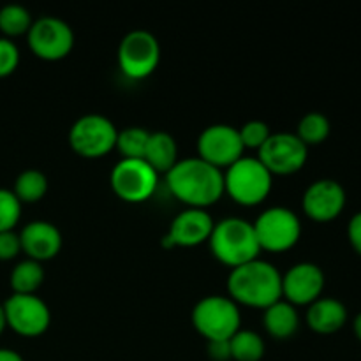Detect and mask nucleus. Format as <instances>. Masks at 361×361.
Segmentation results:
<instances>
[{
    "label": "nucleus",
    "mask_w": 361,
    "mask_h": 361,
    "mask_svg": "<svg viewBox=\"0 0 361 361\" xmlns=\"http://www.w3.org/2000/svg\"><path fill=\"white\" fill-rule=\"evenodd\" d=\"M173 196L189 208L207 210L224 196V173L200 157L180 159L166 175Z\"/></svg>",
    "instance_id": "1"
},
{
    "label": "nucleus",
    "mask_w": 361,
    "mask_h": 361,
    "mask_svg": "<svg viewBox=\"0 0 361 361\" xmlns=\"http://www.w3.org/2000/svg\"><path fill=\"white\" fill-rule=\"evenodd\" d=\"M228 296L238 307L268 309L282 300V274L271 263L257 257L233 268L228 277Z\"/></svg>",
    "instance_id": "2"
},
{
    "label": "nucleus",
    "mask_w": 361,
    "mask_h": 361,
    "mask_svg": "<svg viewBox=\"0 0 361 361\" xmlns=\"http://www.w3.org/2000/svg\"><path fill=\"white\" fill-rule=\"evenodd\" d=\"M208 243L215 259L231 270L257 259L261 254L252 222L240 217H228L215 222Z\"/></svg>",
    "instance_id": "3"
},
{
    "label": "nucleus",
    "mask_w": 361,
    "mask_h": 361,
    "mask_svg": "<svg viewBox=\"0 0 361 361\" xmlns=\"http://www.w3.org/2000/svg\"><path fill=\"white\" fill-rule=\"evenodd\" d=\"M224 194L242 207H257L271 192L274 175L257 157H245L224 169Z\"/></svg>",
    "instance_id": "4"
},
{
    "label": "nucleus",
    "mask_w": 361,
    "mask_h": 361,
    "mask_svg": "<svg viewBox=\"0 0 361 361\" xmlns=\"http://www.w3.org/2000/svg\"><path fill=\"white\" fill-rule=\"evenodd\" d=\"M192 326L207 342L229 341L242 330L240 307L229 296H204L192 309Z\"/></svg>",
    "instance_id": "5"
},
{
    "label": "nucleus",
    "mask_w": 361,
    "mask_h": 361,
    "mask_svg": "<svg viewBox=\"0 0 361 361\" xmlns=\"http://www.w3.org/2000/svg\"><path fill=\"white\" fill-rule=\"evenodd\" d=\"M252 226L261 252H288L302 238V221L295 212L286 207L267 208Z\"/></svg>",
    "instance_id": "6"
},
{
    "label": "nucleus",
    "mask_w": 361,
    "mask_h": 361,
    "mask_svg": "<svg viewBox=\"0 0 361 361\" xmlns=\"http://www.w3.org/2000/svg\"><path fill=\"white\" fill-rule=\"evenodd\" d=\"M116 60L123 76L129 80H145L154 74L161 62V44L152 32L136 28L120 41Z\"/></svg>",
    "instance_id": "7"
},
{
    "label": "nucleus",
    "mask_w": 361,
    "mask_h": 361,
    "mask_svg": "<svg viewBox=\"0 0 361 361\" xmlns=\"http://www.w3.org/2000/svg\"><path fill=\"white\" fill-rule=\"evenodd\" d=\"M118 129L104 115L88 113L78 118L69 130V145L83 159H101L115 150Z\"/></svg>",
    "instance_id": "8"
},
{
    "label": "nucleus",
    "mask_w": 361,
    "mask_h": 361,
    "mask_svg": "<svg viewBox=\"0 0 361 361\" xmlns=\"http://www.w3.org/2000/svg\"><path fill=\"white\" fill-rule=\"evenodd\" d=\"M109 185L126 203H145L157 190L159 175L143 159H120L111 169Z\"/></svg>",
    "instance_id": "9"
},
{
    "label": "nucleus",
    "mask_w": 361,
    "mask_h": 361,
    "mask_svg": "<svg viewBox=\"0 0 361 361\" xmlns=\"http://www.w3.org/2000/svg\"><path fill=\"white\" fill-rule=\"evenodd\" d=\"M28 48L37 59L59 62L74 48V32L67 21L56 16H42L32 23L27 34Z\"/></svg>",
    "instance_id": "10"
},
{
    "label": "nucleus",
    "mask_w": 361,
    "mask_h": 361,
    "mask_svg": "<svg viewBox=\"0 0 361 361\" xmlns=\"http://www.w3.org/2000/svg\"><path fill=\"white\" fill-rule=\"evenodd\" d=\"M4 305L7 326L21 337H41L51 324V310L37 295H11Z\"/></svg>",
    "instance_id": "11"
},
{
    "label": "nucleus",
    "mask_w": 361,
    "mask_h": 361,
    "mask_svg": "<svg viewBox=\"0 0 361 361\" xmlns=\"http://www.w3.org/2000/svg\"><path fill=\"white\" fill-rule=\"evenodd\" d=\"M257 159L274 176H289L307 164L309 147L293 133L271 134L257 152Z\"/></svg>",
    "instance_id": "12"
},
{
    "label": "nucleus",
    "mask_w": 361,
    "mask_h": 361,
    "mask_svg": "<svg viewBox=\"0 0 361 361\" xmlns=\"http://www.w3.org/2000/svg\"><path fill=\"white\" fill-rule=\"evenodd\" d=\"M242 140L236 127L228 123H214L203 129L197 137V157L214 168L228 169L243 157Z\"/></svg>",
    "instance_id": "13"
},
{
    "label": "nucleus",
    "mask_w": 361,
    "mask_h": 361,
    "mask_svg": "<svg viewBox=\"0 0 361 361\" xmlns=\"http://www.w3.org/2000/svg\"><path fill=\"white\" fill-rule=\"evenodd\" d=\"M345 190L337 180L321 178L310 183L302 197V208L314 222H331L344 212Z\"/></svg>",
    "instance_id": "14"
},
{
    "label": "nucleus",
    "mask_w": 361,
    "mask_h": 361,
    "mask_svg": "<svg viewBox=\"0 0 361 361\" xmlns=\"http://www.w3.org/2000/svg\"><path fill=\"white\" fill-rule=\"evenodd\" d=\"M324 271L314 263H296L282 275V300L295 307H309L324 291Z\"/></svg>",
    "instance_id": "15"
},
{
    "label": "nucleus",
    "mask_w": 361,
    "mask_h": 361,
    "mask_svg": "<svg viewBox=\"0 0 361 361\" xmlns=\"http://www.w3.org/2000/svg\"><path fill=\"white\" fill-rule=\"evenodd\" d=\"M214 226V219L207 210L187 208L173 219L168 235L162 238L164 240L162 245L168 249H175V247L189 249V247L203 245L204 242L210 240Z\"/></svg>",
    "instance_id": "16"
},
{
    "label": "nucleus",
    "mask_w": 361,
    "mask_h": 361,
    "mask_svg": "<svg viewBox=\"0 0 361 361\" xmlns=\"http://www.w3.org/2000/svg\"><path fill=\"white\" fill-rule=\"evenodd\" d=\"M18 235H20L21 252L27 254L28 259L39 263L53 259L62 249V233L48 221L28 222Z\"/></svg>",
    "instance_id": "17"
},
{
    "label": "nucleus",
    "mask_w": 361,
    "mask_h": 361,
    "mask_svg": "<svg viewBox=\"0 0 361 361\" xmlns=\"http://www.w3.org/2000/svg\"><path fill=\"white\" fill-rule=\"evenodd\" d=\"M345 323H348V309L341 300L321 296L307 309V324L314 334L334 335L341 331Z\"/></svg>",
    "instance_id": "18"
},
{
    "label": "nucleus",
    "mask_w": 361,
    "mask_h": 361,
    "mask_svg": "<svg viewBox=\"0 0 361 361\" xmlns=\"http://www.w3.org/2000/svg\"><path fill=\"white\" fill-rule=\"evenodd\" d=\"M263 326L275 341H288L300 328L298 310L286 300H279L263 310Z\"/></svg>",
    "instance_id": "19"
},
{
    "label": "nucleus",
    "mask_w": 361,
    "mask_h": 361,
    "mask_svg": "<svg viewBox=\"0 0 361 361\" xmlns=\"http://www.w3.org/2000/svg\"><path fill=\"white\" fill-rule=\"evenodd\" d=\"M143 161H147V164L152 166V169L159 176L168 175L175 168L176 162L180 161L178 145H176L175 137L169 133H164V130L150 133V140H148Z\"/></svg>",
    "instance_id": "20"
},
{
    "label": "nucleus",
    "mask_w": 361,
    "mask_h": 361,
    "mask_svg": "<svg viewBox=\"0 0 361 361\" xmlns=\"http://www.w3.org/2000/svg\"><path fill=\"white\" fill-rule=\"evenodd\" d=\"M44 268L42 263L34 259H23L11 270L9 284L14 295H35L44 282Z\"/></svg>",
    "instance_id": "21"
},
{
    "label": "nucleus",
    "mask_w": 361,
    "mask_h": 361,
    "mask_svg": "<svg viewBox=\"0 0 361 361\" xmlns=\"http://www.w3.org/2000/svg\"><path fill=\"white\" fill-rule=\"evenodd\" d=\"M14 196L20 200V203H37L48 192V178L39 169H25L14 180V185L11 189Z\"/></svg>",
    "instance_id": "22"
},
{
    "label": "nucleus",
    "mask_w": 361,
    "mask_h": 361,
    "mask_svg": "<svg viewBox=\"0 0 361 361\" xmlns=\"http://www.w3.org/2000/svg\"><path fill=\"white\" fill-rule=\"evenodd\" d=\"M231 360L235 361H261L267 351L263 337L252 330H238L229 338Z\"/></svg>",
    "instance_id": "23"
},
{
    "label": "nucleus",
    "mask_w": 361,
    "mask_h": 361,
    "mask_svg": "<svg viewBox=\"0 0 361 361\" xmlns=\"http://www.w3.org/2000/svg\"><path fill=\"white\" fill-rule=\"evenodd\" d=\"M32 23L34 20H32L30 11L21 4H6L0 9V32L4 34V37L13 39L27 35Z\"/></svg>",
    "instance_id": "24"
},
{
    "label": "nucleus",
    "mask_w": 361,
    "mask_h": 361,
    "mask_svg": "<svg viewBox=\"0 0 361 361\" xmlns=\"http://www.w3.org/2000/svg\"><path fill=\"white\" fill-rule=\"evenodd\" d=\"M330 120H328L326 115H323L319 111L307 113L305 116H302V120L298 123V129H296V136L307 147H316V145L324 143L328 140V136H330Z\"/></svg>",
    "instance_id": "25"
},
{
    "label": "nucleus",
    "mask_w": 361,
    "mask_h": 361,
    "mask_svg": "<svg viewBox=\"0 0 361 361\" xmlns=\"http://www.w3.org/2000/svg\"><path fill=\"white\" fill-rule=\"evenodd\" d=\"M148 140H150V133L147 129L127 127V129L118 130L115 150L122 154V159H143Z\"/></svg>",
    "instance_id": "26"
},
{
    "label": "nucleus",
    "mask_w": 361,
    "mask_h": 361,
    "mask_svg": "<svg viewBox=\"0 0 361 361\" xmlns=\"http://www.w3.org/2000/svg\"><path fill=\"white\" fill-rule=\"evenodd\" d=\"M21 207L11 189H0V233L14 231L21 219Z\"/></svg>",
    "instance_id": "27"
},
{
    "label": "nucleus",
    "mask_w": 361,
    "mask_h": 361,
    "mask_svg": "<svg viewBox=\"0 0 361 361\" xmlns=\"http://www.w3.org/2000/svg\"><path fill=\"white\" fill-rule=\"evenodd\" d=\"M240 140H242L243 148H250V150H257L263 147L268 141V137L271 136L270 127H268L267 122L263 120H250V122H245L238 129Z\"/></svg>",
    "instance_id": "28"
},
{
    "label": "nucleus",
    "mask_w": 361,
    "mask_h": 361,
    "mask_svg": "<svg viewBox=\"0 0 361 361\" xmlns=\"http://www.w3.org/2000/svg\"><path fill=\"white\" fill-rule=\"evenodd\" d=\"M20 66V49L13 39L0 37V78H7Z\"/></svg>",
    "instance_id": "29"
},
{
    "label": "nucleus",
    "mask_w": 361,
    "mask_h": 361,
    "mask_svg": "<svg viewBox=\"0 0 361 361\" xmlns=\"http://www.w3.org/2000/svg\"><path fill=\"white\" fill-rule=\"evenodd\" d=\"M21 252L20 235L16 231H2L0 233V261L16 259Z\"/></svg>",
    "instance_id": "30"
},
{
    "label": "nucleus",
    "mask_w": 361,
    "mask_h": 361,
    "mask_svg": "<svg viewBox=\"0 0 361 361\" xmlns=\"http://www.w3.org/2000/svg\"><path fill=\"white\" fill-rule=\"evenodd\" d=\"M348 238H349V243H351L353 250H355L358 256H361V212L353 215L351 221H349Z\"/></svg>",
    "instance_id": "31"
},
{
    "label": "nucleus",
    "mask_w": 361,
    "mask_h": 361,
    "mask_svg": "<svg viewBox=\"0 0 361 361\" xmlns=\"http://www.w3.org/2000/svg\"><path fill=\"white\" fill-rule=\"evenodd\" d=\"M208 356L214 361H229L231 360V349H229V341H215L208 342Z\"/></svg>",
    "instance_id": "32"
},
{
    "label": "nucleus",
    "mask_w": 361,
    "mask_h": 361,
    "mask_svg": "<svg viewBox=\"0 0 361 361\" xmlns=\"http://www.w3.org/2000/svg\"><path fill=\"white\" fill-rule=\"evenodd\" d=\"M0 361H25L23 356L14 349L0 348Z\"/></svg>",
    "instance_id": "33"
},
{
    "label": "nucleus",
    "mask_w": 361,
    "mask_h": 361,
    "mask_svg": "<svg viewBox=\"0 0 361 361\" xmlns=\"http://www.w3.org/2000/svg\"><path fill=\"white\" fill-rule=\"evenodd\" d=\"M353 331H355L356 338L361 342V312L355 317V321H353Z\"/></svg>",
    "instance_id": "34"
},
{
    "label": "nucleus",
    "mask_w": 361,
    "mask_h": 361,
    "mask_svg": "<svg viewBox=\"0 0 361 361\" xmlns=\"http://www.w3.org/2000/svg\"><path fill=\"white\" fill-rule=\"evenodd\" d=\"M7 328V321H6V312H4V305L0 303V335L4 334V330Z\"/></svg>",
    "instance_id": "35"
}]
</instances>
